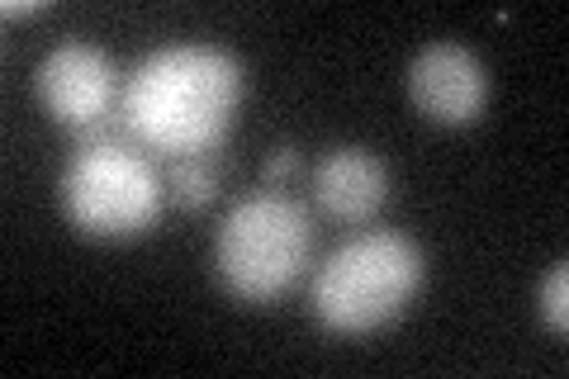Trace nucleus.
Masks as SVG:
<instances>
[{"label":"nucleus","instance_id":"obj_1","mask_svg":"<svg viewBox=\"0 0 569 379\" xmlns=\"http://www.w3.org/2000/svg\"><path fill=\"white\" fill-rule=\"evenodd\" d=\"M247 100V71L233 52L209 43H171L148 52L123 86V123L148 152L171 161L209 157L233 129Z\"/></svg>","mask_w":569,"mask_h":379},{"label":"nucleus","instance_id":"obj_2","mask_svg":"<svg viewBox=\"0 0 569 379\" xmlns=\"http://www.w3.org/2000/svg\"><path fill=\"white\" fill-rule=\"evenodd\" d=\"M427 285V257L408 232H361L313 276V318L337 337H370L399 322Z\"/></svg>","mask_w":569,"mask_h":379},{"label":"nucleus","instance_id":"obj_3","mask_svg":"<svg viewBox=\"0 0 569 379\" xmlns=\"http://www.w3.org/2000/svg\"><path fill=\"white\" fill-rule=\"evenodd\" d=\"M167 180L142 152L110 138H91L67 157L58 176L62 219L96 242H129L162 223Z\"/></svg>","mask_w":569,"mask_h":379},{"label":"nucleus","instance_id":"obj_4","mask_svg":"<svg viewBox=\"0 0 569 379\" xmlns=\"http://www.w3.org/2000/svg\"><path fill=\"white\" fill-rule=\"evenodd\" d=\"M313 257V223L284 195H252L228 209L213 238V276L238 303H271L305 276Z\"/></svg>","mask_w":569,"mask_h":379},{"label":"nucleus","instance_id":"obj_5","mask_svg":"<svg viewBox=\"0 0 569 379\" xmlns=\"http://www.w3.org/2000/svg\"><path fill=\"white\" fill-rule=\"evenodd\" d=\"M33 90H39V104L48 110V119L77 133L100 129L110 119L114 100H123L114 62L96 43H81V39H67L48 52L39 71H33Z\"/></svg>","mask_w":569,"mask_h":379},{"label":"nucleus","instance_id":"obj_6","mask_svg":"<svg viewBox=\"0 0 569 379\" xmlns=\"http://www.w3.org/2000/svg\"><path fill=\"white\" fill-rule=\"evenodd\" d=\"M408 100L441 129H466L489 110V67L466 43L437 39L408 62Z\"/></svg>","mask_w":569,"mask_h":379},{"label":"nucleus","instance_id":"obj_7","mask_svg":"<svg viewBox=\"0 0 569 379\" xmlns=\"http://www.w3.org/2000/svg\"><path fill=\"white\" fill-rule=\"evenodd\" d=\"M313 200L332 223H370L389 200V167L370 148H332L313 171Z\"/></svg>","mask_w":569,"mask_h":379},{"label":"nucleus","instance_id":"obj_8","mask_svg":"<svg viewBox=\"0 0 569 379\" xmlns=\"http://www.w3.org/2000/svg\"><path fill=\"white\" fill-rule=\"evenodd\" d=\"M167 190L181 209H209L213 195H219V176H213L209 157H181V161H171Z\"/></svg>","mask_w":569,"mask_h":379},{"label":"nucleus","instance_id":"obj_9","mask_svg":"<svg viewBox=\"0 0 569 379\" xmlns=\"http://www.w3.org/2000/svg\"><path fill=\"white\" fill-rule=\"evenodd\" d=\"M537 313H541V322L556 337H565L569 332V266L565 261H556L541 276V290H537Z\"/></svg>","mask_w":569,"mask_h":379},{"label":"nucleus","instance_id":"obj_10","mask_svg":"<svg viewBox=\"0 0 569 379\" xmlns=\"http://www.w3.org/2000/svg\"><path fill=\"white\" fill-rule=\"evenodd\" d=\"M295 171H299V152L295 148H276L271 161L261 167V180H266V186H280V180H290Z\"/></svg>","mask_w":569,"mask_h":379},{"label":"nucleus","instance_id":"obj_11","mask_svg":"<svg viewBox=\"0 0 569 379\" xmlns=\"http://www.w3.org/2000/svg\"><path fill=\"white\" fill-rule=\"evenodd\" d=\"M29 14H43V6H33V0H6V20H29Z\"/></svg>","mask_w":569,"mask_h":379}]
</instances>
